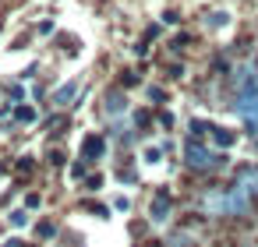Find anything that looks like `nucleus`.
I'll return each instance as SVG.
<instances>
[{
  "mask_svg": "<svg viewBox=\"0 0 258 247\" xmlns=\"http://www.w3.org/2000/svg\"><path fill=\"white\" fill-rule=\"evenodd\" d=\"M8 222H11L15 229H22V226H29V222H32V212L22 205V208H15V212H8Z\"/></svg>",
  "mask_w": 258,
  "mask_h": 247,
  "instance_id": "13",
  "label": "nucleus"
},
{
  "mask_svg": "<svg viewBox=\"0 0 258 247\" xmlns=\"http://www.w3.org/2000/svg\"><path fill=\"white\" fill-rule=\"evenodd\" d=\"M209 138H212V145L223 148V152H230V148L240 141V134H237L233 127H223V124H212V127H209Z\"/></svg>",
  "mask_w": 258,
  "mask_h": 247,
  "instance_id": "7",
  "label": "nucleus"
},
{
  "mask_svg": "<svg viewBox=\"0 0 258 247\" xmlns=\"http://www.w3.org/2000/svg\"><path fill=\"white\" fill-rule=\"evenodd\" d=\"M4 247H25V240H22V236H11V240H8Z\"/></svg>",
  "mask_w": 258,
  "mask_h": 247,
  "instance_id": "19",
  "label": "nucleus"
},
{
  "mask_svg": "<svg viewBox=\"0 0 258 247\" xmlns=\"http://www.w3.org/2000/svg\"><path fill=\"white\" fill-rule=\"evenodd\" d=\"M170 215H173V198H170V191H159L149 205V219L156 226H163V222H170Z\"/></svg>",
  "mask_w": 258,
  "mask_h": 247,
  "instance_id": "5",
  "label": "nucleus"
},
{
  "mask_svg": "<svg viewBox=\"0 0 258 247\" xmlns=\"http://www.w3.org/2000/svg\"><path fill=\"white\" fill-rule=\"evenodd\" d=\"M0 36H4V25H0Z\"/></svg>",
  "mask_w": 258,
  "mask_h": 247,
  "instance_id": "20",
  "label": "nucleus"
},
{
  "mask_svg": "<svg viewBox=\"0 0 258 247\" xmlns=\"http://www.w3.org/2000/svg\"><path fill=\"white\" fill-rule=\"evenodd\" d=\"M103 113H106L110 120H120V117L127 113V96H124V92H117V89H113V92H106V96H103Z\"/></svg>",
  "mask_w": 258,
  "mask_h": 247,
  "instance_id": "6",
  "label": "nucleus"
},
{
  "mask_svg": "<svg viewBox=\"0 0 258 247\" xmlns=\"http://www.w3.org/2000/svg\"><path fill=\"white\" fill-rule=\"evenodd\" d=\"M110 208H113V212H127V208H131V201H127L124 194H117V198L110 201Z\"/></svg>",
  "mask_w": 258,
  "mask_h": 247,
  "instance_id": "14",
  "label": "nucleus"
},
{
  "mask_svg": "<svg viewBox=\"0 0 258 247\" xmlns=\"http://www.w3.org/2000/svg\"><path fill=\"white\" fill-rule=\"evenodd\" d=\"M230 25H233V15H230L226 8H216V11L205 15V29H209V32H226Z\"/></svg>",
  "mask_w": 258,
  "mask_h": 247,
  "instance_id": "9",
  "label": "nucleus"
},
{
  "mask_svg": "<svg viewBox=\"0 0 258 247\" xmlns=\"http://www.w3.org/2000/svg\"><path fill=\"white\" fill-rule=\"evenodd\" d=\"M85 173H89V166H85V162H75V166H71V180H82Z\"/></svg>",
  "mask_w": 258,
  "mask_h": 247,
  "instance_id": "15",
  "label": "nucleus"
},
{
  "mask_svg": "<svg viewBox=\"0 0 258 247\" xmlns=\"http://www.w3.org/2000/svg\"><path fill=\"white\" fill-rule=\"evenodd\" d=\"M166 152H170V145H159V141L145 145V148H142V166H145V170L163 166V155H166Z\"/></svg>",
  "mask_w": 258,
  "mask_h": 247,
  "instance_id": "10",
  "label": "nucleus"
},
{
  "mask_svg": "<svg viewBox=\"0 0 258 247\" xmlns=\"http://www.w3.org/2000/svg\"><path fill=\"white\" fill-rule=\"evenodd\" d=\"M11 113H15V124H36V120H39V110H36L29 99H25V103H15Z\"/></svg>",
  "mask_w": 258,
  "mask_h": 247,
  "instance_id": "12",
  "label": "nucleus"
},
{
  "mask_svg": "<svg viewBox=\"0 0 258 247\" xmlns=\"http://www.w3.org/2000/svg\"><path fill=\"white\" fill-rule=\"evenodd\" d=\"M184 166L195 170V173H209V170L226 166V152H216V148L205 145V141H187V145H184Z\"/></svg>",
  "mask_w": 258,
  "mask_h": 247,
  "instance_id": "3",
  "label": "nucleus"
},
{
  "mask_svg": "<svg viewBox=\"0 0 258 247\" xmlns=\"http://www.w3.org/2000/svg\"><path fill=\"white\" fill-rule=\"evenodd\" d=\"M237 187L244 191V194H258V162H247V166H240L237 170Z\"/></svg>",
  "mask_w": 258,
  "mask_h": 247,
  "instance_id": "8",
  "label": "nucleus"
},
{
  "mask_svg": "<svg viewBox=\"0 0 258 247\" xmlns=\"http://www.w3.org/2000/svg\"><path fill=\"white\" fill-rule=\"evenodd\" d=\"M205 215H244L251 208V194H244L237 184L233 187H212L202 198Z\"/></svg>",
  "mask_w": 258,
  "mask_h": 247,
  "instance_id": "1",
  "label": "nucleus"
},
{
  "mask_svg": "<svg viewBox=\"0 0 258 247\" xmlns=\"http://www.w3.org/2000/svg\"><path fill=\"white\" fill-rule=\"evenodd\" d=\"M103 152H106V141H103L99 134H89V138L82 141V159H89V162H92V159H99Z\"/></svg>",
  "mask_w": 258,
  "mask_h": 247,
  "instance_id": "11",
  "label": "nucleus"
},
{
  "mask_svg": "<svg viewBox=\"0 0 258 247\" xmlns=\"http://www.w3.org/2000/svg\"><path fill=\"white\" fill-rule=\"evenodd\" d=\"M99 187H103V177H99V173H96V177H89V191H99Z\"/></svg>",
  "mask_w": 258,
  "mask_h": 247,
  "instance_id": "17",
  "label": "nucleus"
},
{
  "mask_svg": "<svg viewBox=\"0 0 258 247\" xmlns=\"http://www.w3.org/2000/svg\"><path fill=\"white\" fill-rule=\"evenodd\" d=\"M170 247H187V236H184V233H180V236H173V243H170Z\"/></svg>",
  "mask_w": 258,
  "mask_h": 247,
  "instance_id": "18",
  "label": "nucleus"
},
{
  "mask_svg": "<svg viewBox=\"0 0 258 247\" xmlns=\"http://www.w3.org/2000/svg\"><path fill=\"white\" fill-rule=\"evenodd\" d=\"M78 92H82V78H68V81H60V85L50 92V106H53V110L75 106V103H78Z\"/></svg>",
  "mask_w": 258,
  "mask_h": 247,
  "instance_id": "4",
  "label": "nucleus"
},
{
  "mask_svg": "<svg viewBox=\"0 0 258 247\" xmlns=\"http://www.w3.org/2000/svg\"><path fill=\"white\" fill-rule=\"evenodd\" d=\"M233 113L240 117V124H244L251 134H258V74H254V67H247L244 78H240V85H237Z\"/></svg>",
  "mask_w": 258,
  "mask_h": 247,
  "instance_id": "2",
  "label": "nucleus"
},
{
  "mask_svg": "<svg viewBox=\"0 0 258 247\" xmlns=\"http://www.w3.org/2000/svg\"><path fill=\"white\" fill-rule=\"evenodd\" d=\"M39 205H43V198H39V194H29V198H25V208H29V212H36Z\"/></svg>",
  "mask_w": 258,
  "mask_h": 247,
  "instance_id": "16",
  "label": "nucleus"
},
{
  "mask_svg": "<svg viewBox=\"0 0 258 247\" xmlns=\"http://www.w3.org/2000/svg\"><path fill=\"white\" fill-rule=\"evenodd\" d=\"M254 74H258V64H254Z\"/></svg>",
  "mask_w": 258,
  "mask_h": 247,
  "instance_id": "21",
  "label": "nucleus"
}]
</instances>
